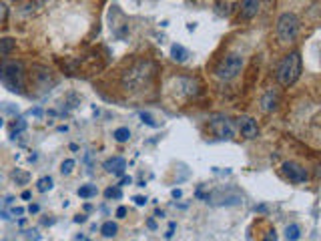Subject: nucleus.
Returning <instances> with one entry per match:
<instances>
[{
  "label": "nucleus",
  "mask_w": 321,
  "mask_h": 241,
  "mask_svg": "<svg viewBox=\"0 0 321 241\" xmlns=\"http://www.w3.org/2000/svg\"><path fill=\"white\" fill-rule=\"evenodd\" d=\"M277 80L281 86H291L299 80L301 77V55L299 53H289L277 67Z\"/></svg>",
  "instance_id": "obj_1"
},
{
  "label": "nucleus",
  "mask_w": 321,
  "mask_h": 241,
  "mask_svg": "<svg viewBox=\"0 0 321 241\" xmlns=\"http://www.w3.org/2000/svg\"><path fill=\"white\" fill-rule=\"evenodd\" d=\"M0 80L12 92H24V67L16 61H4L0 65Z\"/></svg>",
  "instance_id": "obj_2"
},
{
  "label": "nucleus",
  "mask_w": 321,
  "mask_h": 241,
  "mask_svg": "<svg viewBox=\"0 0 321 241\" xmlns=\"http://www.w3.org/2000/svg\"><path fill=\"white\" fill-rule=\"evenodd\" d=\"M299 34V18L293 12H283L277 20V36L281 42H293Z\"/></svg>",
  "instance_id": "obj_3"
},
{
  "label": "nucleus",
  "mask_w": 321,
  "mask_h": 241,
  "mask_svg": "<svg viewBox=\"0 0 321 241\" xmlns=\"http://www.w3.org/2000/svg\"><path fill=\"white\" fill-rule=\"evenodd\" d=\"M241 69H243V57L237 53H231L225 59H221V63L215 69V75L221 80H231L241 73Z\"/></svg>",
  "instance_id": "obj_4"
},
{
  "label": "nucleus",
  "mask_w": 321,
  "mask_h": 241,
  "mask_svg": "<svg viewBox=\"0 0 321 241\" xmlns=\"http://www.w3.org/2000/svg\"><path fill=\"white\" fill-rule=\"evenodd\" d=\"M283 175L291 181V183H305L307 181V169L305 167H301L299 163H295V161H285L283 163Z\"/></svg>",
  "instance_id": "obj_5"
},
{
  "label": "nucleus",
  "mask_w": 321,
  "mask_h": 241,
  "mask_svg": "<svg viewBox=\"0 0 321 241\" xmlns=\"http://www.w3.org/2000/svg\"><path fill=\"white\" fill-rule=\"evenodd\" d=\"M237 125H239V131L245 139H255L259 135V127H257V121L251 119V117H239L237 119Z\"/></svg>",
  "instance_id": "obj_6"
},
{
  "label": "nucleus",
  "mask_w": 321,
  "mask_h": 241,
  "mask_svg": "<svg viewBox=\"0 0 321 241\" xmlns=\"http://www.w3.org/2000/svg\"><path fill=\"white\" fill-rule=\"evenodd\" d=\"M125 169H127V161L123 157H113V159H106L104 161V171H109L113 175H119L121 177L125 173Z\"/></svg>",
  "instance_id": "obj_7"
},
{
  "label": "nucleus",
  "mask_w": 321,
  "mask_h": 241,
  "mask_svg": "<svg viewBox=\"0 0 321 241\" xmlns=\"http://www.w3.org/2000/svg\"><path fill=\"white\" fill-rule=\"evenodd\" d=\"M211 127H213V131L217 133V137H221V139H231L233 137V127H231V123L227 119L213 121Z\"/></svg>",
  "instance_id": "obj_8"
},
{
  "label": "nucleus",
  "mask_w": 321,
  "mask_h": 241,
  "mask_svg": "<svg viewBox=\"0 0 321 241\" xmlns=\"http://www.w3.org/2000/svg\"><path fill=\"white\" fill-rule=\"evenodd\" d=\"M257 12H259V0H243L241 2V16L245 20L255 18Z\"/></svg>",
  "instance_id": "obj_9"
},
{
  "label": "nucleus",
  "mask_w": 321,
  "mask_h": 241,
  "mask_svg": "<svg viewBox=\"0 0 321 241\" xmlns=\"http://www.w3.org/2000/svg\"><path fill=\"white\" fill-rule=\"evenodd\" d=\"M277 103H279V99H277V94L273 92V90H267L263 96H261V109L263 111H275L277 109Z\"/></svg>",
  "instance_id": "obj_10"
},
{
  "label": "nucleus",
  "mask_w": 321,
  "mask_h": 241,
  "mask_svg": "<svg viewBox=\"0 0 321 241\" xmlns=\"http://www.w3.org/2000/svg\"><path fill=\"white\" fill-rule=\"evenodd\" d=\"M171 57H173V61H177V63H185L187 57H189V51H187L185 46H181V44H173V46H171Z\"/></svg>",
  "instance_id": "obj_11"
},
{
  "label": "nucleus",
  "mask_w": 321,
  "mask_h": 241,
  "mask_svg": "<svg viewBox=\"0 0 321 241\" xmlns=\"http://www.w3.org/2000/svg\"><path fill=\"white\" fill-rule=\"evenodd\" d=\"M16 46V40L14 38H0V55H10Z\"/></svg>",
  "instance_id": "obj_12"
},
{
  "label": "nucleus",
  "mask_w": 321,
  "mask_h": 241,
  "mask_svg": "<svg viewBox=\"0 0 321 241\" xmlns=\"http://www.w3.org/2000/svg\"><path fill=\"white\" fill-rule=\"evenodd\" d=\"M117 231H119V227H117V223H113V221H106V223H102V227H100V233H102L104 237H115Z\"/></svg>",
  "instance_id": "obj_13"
},
{
  "label": "nucleus",
  "mask_w": 321,
  "mask_h": 241,
  "mask_svg": "<svg viewBox=\"0 0 321 241\" xmlns=\"http://www.w3.org/2000/svg\"><path fill=\"white\" fill-rule=\"evenodd\" d=\"M285 237H287V241H297L299 237H301V229H299V225H287V229H285Z\"/></svg>",
  "instance_id": "obj_14"
},
{
  "label": "nucleus",
  "mask_w": 321,
  "mask_h": 241,
  "mask_svg": "<svg viewBox=\"0 0 321 241\" xmlns=\"http://www.w3.org/2000/svg\"><path fill=\"white\" fill-rule=\"evenodd\" d=\"M94 195H96V187L94 185H82L79 189V197H82V199H90Z\"/></svg>",
  "instance_id": "obj_15"
},
{
  "label": "nucleus",
  "mask_w": 321,
  "mask_h": 241,
  "mask_svg": "<svg viewBox=\"0 0 321 241\" xmlns=\"http://www.w3.org/2000/svg\"><path fill=\"white\" fill-rule=\"evenodd\" d=\"M113 137H115L119 143H125V141L131 139V131H129L127 127H121V129H117V131L113 133Z\"/></svg>",
  "instance_id": "obj_16"
},
{
  "label": "nucleus",
  "mask_w": 321,
  "mask_h": 241,
  "mask_svg": "<svg viewBox=\"0 0 321 241\" xmlns=\"http://www.w3.org/2000/svg\"><path fill=\"white\" fill-rule=\"evenodd\" d=\"M36 189H38L40 193H46V191H50V189H52V177H42V179H38V183H36Z\"/></svg>",
  "instance_id": "obj_17"
},
{
  "label": "nucleus",
  "mask_w": 321,
  "mask_h": 241,
  "mask_svg": "<svg viewBox=\"0 0 321 241\" xmlns=\"http://www.w3.org/2000/svg\"><path fill=\"white\" fill-rule=\"evenodd\" d=\"M26 129V121L24 119H16L14 123H12V127H10V131H12V137H16L18 133H22Z\"/></svg>",
  "instance_id": "obj_18"
},
{
  "label": "nucleus",
  "mask_w": 321,
  "mask_h": 241,
  "mask_svg": "<svg viewBox=\"0 0 321 241\" xmlns=\"http://www.w3.org/2000/svg\"><path fill=\"white\" fill-rule=\"evenodd\" d=\"M104 197H106V199H121V197H123V193H121V189H119V187H115V189H113V187H109V189L104 191Z\"/></svg>",
  "instance_id": "obj_19"
},
{
  "label": "nucleus",
  "mask_w": 321,
  "mask_h": 241,
  "mask_svg": "<svg viewBox=\"0 0 321 241\" xmlns=\"http://www.w3.org/2000/svg\"><path fill=\"white\" fill-rule=\"evenodd\" d=\"M73 169H75V161H73V159H67V161H63V165H61V171H63L65 175L73 173Z\"/></svg>",
  "instance_id": "obj_20"
},
{
  "label": "nucleus",
  "mask_w": 321,
  "mask_h": 241,
  "mask_svg": "<svg viewBox=\"0 0 321 241\" xmlns=\"http://www.w3.org/2000/svg\"><path fill=\"white\" fill-rule=\"evenodd\" d=\"M6 14H8L6 4H4V2H0V24H2V22L6 20Z\"/></svg>",
  "instance_id": "obj_21"
},
{
  "label": "nucleus",
  "mask_w": 321,
  "mask_h": 241,
  "mask_svg": "<svg viewBox=\"0 0 321 241\" xmlns=\"http://www.w3.org/2000/svg\"><path fill=\"white\" fill-rule=\"evenodd\" d=\"M141 119H143L147 125H151V127H159V125H157V123L151 119V115H149V113H143V115H141Z\"/></svg>",
  "instance_id": "obj_22"
},
{
  "label": "nucleus",
  "mask_w": 321,
  "mask_h": 241,
  "mask_svg": "<svg viewBox=\"0 0 321 241\" xmlns=\"http://www.w3.org/2000/svg\"><path fill=\"white\" fill-rule=\"evenodd\" d=\"M12 177H14L16 181H20V183H26V181H28V175H26V173H18V171H16Z\"/></svg>",
  "instance_id": "obj_23"
},
{
  "label": "nucleus",
  "mask_w": 321,
  "mask_h": 241,
  "mask_svg": "<svg viewBox=\"0 0 321 241\" xmlns=\"http://www.w3.org/2000/svg\"><path fill=\"white\" fill-rule=\"evenodd\" d=\"M265 241H277V233H275V229L265 235Z\"/></svg>",
  "instance_id": "obj_24"
},
{
  "label": "nucleus",
  "mask_w": 321,
  "mask_h": 241,
  "mask_svg": "<svg viewBox=\"0 0 321 241\" xmlns=\"http://www.w3.org/2000/svg\"><path fill=\"white\" fill-rule=\"evenodd\" d=\"M125 215H127V207H119V209H117V217H121V219H123Z\"/></svg>",
  "instance_id": "obj_25"
},
{
  "label": "nucleus",
  "mask_w": 321,
  "mask_h": 241,
  "mask_svg": "<svg viewBox=\"0 0 321 241\" xmlns=\"http://www.w3.org/2000/svg\"><path fill=\"white\" fill-rule=\"evenodd\" d=\"M135 203H137V205H139V207H141V205H145V203H147V199H145V197H141V195H139V197H135Z\"/></svg>",
  "instance_id": "obj_26"
},
{
  "label": "nucleus",
  "mask_w": 321,
  "mask_h": 241,
  "mask_svg": "<svg viewBox=\"0 0 321 241\" xmlns=\"http://www.w3.org/2000/svg\"><path fill=\"white\" fill-rule=\"evenodd\" d=\"M131 183H133L131 177H123V179H121V187H123V185H131Z\"/></svg>",
  "instance_id": "obj_27"
},
{
  "label": "nucleus",
  "mask_w": 321,
  "mask_h": 241,
  "mask_svg": "<svg viewBox=\"0 0 321 241\" xmlns=\"http://www.w3.org/2000/svg\"><path fill=\"white\" fill-rule=\"evenodd\" d=\"M22 213H24V209H20V207H16V209H12V215H18V217H20Z\"/></svg>",
  "instance_id": "obj_28"
},
{
  "label": "nucleus",
  "mask_w": 321,
  "mask_h": 241,
  "mask_svg": "<svg viewBox=\"0 0 321 241\" xmlns=\"http://www.w3.org/2000/svg\"><path fill=\"white\" fill-rule=\"evenodd\" d=\"M75 221H77V223H84V221H86V217H84V215H77V217H75Z\"/></svg>",
  "instance_id": "obj_29"
},
{
  "label": "nucleus",
  "mask_w": 321,
  "mask_h": 241,
  "mask_svg": "<svg viewBox=\"0 0 321 241\" xmlns=\"http://www.w3.org/2000/svg\"><path fill=\"white\" fill-rule=\"evenodd\" d=\"M38 209H40L38 205H30V207H28V211H30V213H38Z\"/></svg>",
  "instance_id": "obj_30"
},
{
  "label": "nucleus",
  "mask_w": 321,
  "mask_h": 241,
  "mask_svg": "<svg viewBox=\"0 0 321 241\" xmlns=\"http://www.w3.org/2000/svg\"><path fill=\"white\" fill-rule=\"evenodd\" d=\"M173 197H175V199L181 197V191H179V189H173Z\"/></svg>",
  "instance_id": "obj_31"
},
{
  "label": "nucleus",
  "mask_w": 321,
  "mask_h": 241,
  "mask_svg": "<svg viewBox=\"0 0 321 241\" xmlns=\"http://www.w3.org/2000/svg\"><path fill=\"white\" fill-rule=\"evenodd\" d=\"M147 225H149V227H151V229H155V227H157V223H155V221H153V219H149V221H147Z\"/></svg>",
  "instance_id": "obj_32"
},
{
  "label": "nucleus",
  "mask_w": 321,
  "mask_h": 241,
  "mask_svg": "<svg viewBox=\"0 0 321 241\" xmlns=\"http://www.w3.org/2000/svg\"><path fill=\"white\" fill-rule=\"evenodd\" d=\"M0 127H2V119H0Z\"/></svg>",
  "instance_id": "obj_33"
},
{
  "label": "nucleus",
  "mask_w": 321,
  "mask_h": 241,
  "mask_svg": "<svg viewBox=\"0 0 321 241\" xmlns=\"http://www.w3.org/2000/svg\"><path fill=\"white\" fill-rule=\"evenodd\" d=\"M12 2H20V0H12Z\"/></svg>",
  "instance_id": "obj_34"
}]
</instances>
